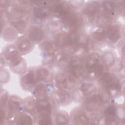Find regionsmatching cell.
<instances>
[{
  "label": "cell",
  "mask_w": 125,
  "mask_h": 125,
  "mask_svg": "<svg viewBox=\"0 0 125 125\" xmlns=\"http://www.w3.org/2000/svg\"><path fill=\"white\" fill-rule=\"evenodd\" d=\"M102 85L109 92H119L121 89V85L116 77L107 72H104L99 77Z\"/></svg>",
  "instance_id": "cell-1"
},
{
  "label": "cell",
  "mask_w": 125,
  "mask_h": 125,
  "mask_svg": "<svg viewBox=\"0 0 125 125\" xmlns=\"http://www.w3.org/2000/svg\"><path fill=\"white\" fill-rule=\"evenodd\" d=\"M61 19L64 25L72 34L75 33L78 29L80 25L79 19L75 14L71 12V10L65 13Z\"/></svg>",
  "instance_id": "cell-2"
},
{
  "label": "cell",
  "mask_w": 125,
  "mask_h": 125,
  "mask_svg": "<svg viewBox=\"0 0 125 125\" xmlns=\"http://www.w3.org/2000/svg\"><path fill=\"white\" fill-rule=\"evenodd\" d=\"M104 101V96L102 93L92 95L85 102V109L89 112H93L99 109L101 104Z\"/></svg>",
  "instance_id": "cell-3"
},
{
  "label": "cell",
  "mask_w": 125,
  "mask_h": 125,
  "mask_svg": "<svg viewBox=\"0 0 125 125\" xmlns=\"http://www.w3.org/2000/svg\"><path fill=\"white\" fill-rule=\"evenodd\" d=\"M55 82L57 87L61 90L70 88L74 83L71 76L62 73H59L56 75Z\"/></svg>",
  "instance_id": "cell-4"
},
{
  "label": "cell",
  "mask_w": 125,
  "mask_h": 125,
  "mask_svg": "<svg viewBox=\"0 0 125 125\" xmlns=\"http://www.w3.org/2000/svg\"><path fill=\"white\" fill-rule=\"evenodd\" d=\"M70 73L75 78L80 77L83 72V64L80 59L75 58L70 60L68 64Z\"/></svg>",
  "instance_id": "cell-5"
},
{
  "label": "cell",
  "mask_w": 125,
  "mask_h": 125,
  "mask_svg": "<svg viewBox=\"0 0 125 125\" xmlns=\"http://www.w3.org/2000/svg\"><path fill=\"white\" fill-rule=\"evenodd\" d=\"M28 35L31 41L38 42L44 38V33L41 27L38 26H32L29 28Z\"/></svg>",
  "instance_id": "cell-6"
},
{
  "label": "cell",
  "mask_w": 125,
  "mask_h": 125,
  "mask_svg": "<svg viewBox=\"0 0 125 125\" xmlns=\"http://www.w3.org/2000/svg\"><path fill=\"white\" fill-rule=\"evenodd\" d=\"M106 37L112 43L117 42L121 37L119 26L117 24H114L109 27L106 31Z\"/></svg>",
  "instance_id": "cell-7"
},
{
  "label": "cell",
  "mask_w": 125,
  "mask_h": 125,
  "mask_svg": "<svg viewBox=\"0 0 125 125\" xmlns=\"http://www.w3.org/2000/svg\"><path fill=\"white\" fill-rule=\"evenodd\" d=\"M36 80L35 72L33 70H29L22 77L21 83L25 88L28 89L35 84Z\"/></svg>",
  "instance_id": "cell-8"
},
{
  "label": "cell",
  "mask_w": 125,
  "mask_h": 125,
  "mask_svg": "<svg viewBox=\"0 0 125 125\" xmlns=\"http://www.w3.org/2000/svg\"><path fill=\"white\" fill-rule=\"evenodd\" d=\"M21 106V100L17 96H12L8 103L6 113L9 117H12Z\"/></svg>",
  "instance_id": "cell-9"
},
{
  "label": "cell",
  "mask_w": 125,
  "mask_h": 125,
  "mask_svg": "<svg viewBox=\"0 0 125 125\" xmlns=\"http://www.w3.org/2000/svg\"><path fill=\"white\" fill-rule=\"evenodd\" d=\"M5 58L9 61L10 64L13 63L21 58L19 55L16 48L13 46H9L3 52Z\"/></svg>",
  "instance_id": "cell-10"
},
{
  "label": "cell",
  "mask_w": 125,
  "mask_h": 125,
  "mask_svg": "<svg viewBox=\"0 0 125 125\" xmlns=\"http://www.w3.org/2000/svg\"><path fill=\"white\" fill-rule=\"evenodd\" d=\"M36 108L40 115H50L51 112V104L46 99L39 100L36 104Z\"/></svg>",
  "instance_id": "cell-11"
},
{
  "label": "cell",
  "mask_w": 125,
  "mask_h": 125,
  "mask_svg": "<svg viewBox=\"0 0 125 125\" xmlns=\"http://www.w3.org/2000/svg\"><path fill=\"white\" fill-rule=\"evenodd\" d=\"M100 63V57L98 54L93 53L87 57L85 62V66L87 70L92 73Z\"/></svg>",
  "instance_id": "cell-12"
},
{
  "label": "cell",
  "mask_w": 125,
  "mask_h": 125,
  "mask_svg": "<svg viewBox=\"0 0 125 125\" xmlns=\"http://www.w3.org/2000/svg\"><path fill=\"white\" fill-rule=\"evenodd\" d=\"M16 44L18 49L23 53H26L30 51L33 47L30 41L25 37L19 38L17 41Z\"/></svg>",
  "instance_id": "cell-13"
},
{
  "label": "cell",
  "mask_w": 125,
  "mask_h": 125,
  "mask_svg": "<svg viewBox=\"0 0 125 125\" xmlns=\"http://www.w3.org/2000/svg\"><path fill=\"white\" fill-rule=\"evenodd\" d=\"M99 10V3L96 1H90L85 6L84 12L87 16L92 17L95 16Z\"/></svg>",
  "instance_id": "cell-14"
},
{
  "label": "cell",
  "mask_w": 125,
  "mask_h": 125,
  "mask_svg": "<svg viewBox=\"0 0 125 125\" xmlns=\"http://www.w3.org/2000/svg\"><path fill=\"white\" fill-rule=\"evenodd\" d=\"M105 121L107 124H112L116 120V109L114 105H110L107 107L104 111Z\"/></svg>",
  "instance_id": "cell-15"
},
{
  "label": "cell",
  "mask_w": 125,
  "mask_h": 125,
  "mask_svg": "<svg viewBox=\"0 0 125 125\" xmlns=\"http://www.w3.org/2000/svg\"><path fill=\"white\" fill-rule=\"evenodd\" d=\"M103 6L105 15L108 17H111L115 11L117 3L113 1L105 0L103 2Z\"/></svg>",
  "instance_id": "cell-16"
},
{
  "label": "cell",
  "mask_w": 125,
  "mask_h": 125,
  "mask_svg": "<svg viewBox=\"0 0 125 125\" xmlns=\"http://www.w3.org/2000/svg\"><path fill=\"white\" fill-rule=\"evenodd\" d=\"M73 121L76 124H85L88 121V119L83 111L78 110L73 114Z\"/></svg>",
  "instance_id": "cell-17"
},
{
  "label": "cell",
  "mask_w": 125,
  "mask_h": 125,
  "mask_svg": "<svg viewBox=\"0 0 125 125\" xmlns=\"http://www.w3.org/2000/svg\"><path fill=\"white\" fill-rule=\"evenodd\" d=\"M33 93L34 96L39 100L46 99L47 96L46 87L43 84H40L35 88Z\"/></svg>",
  "instance_id": "cell-18"
},
{
  "label": "cell",
  "mask_w": 125,
  "mask_h": 125,
  "mask_svg": "<svg viewBox=\"0 0 125 125\" xmlns=\"http://www.w3.org/2000/svg\"><path fill=\"white\" fill-rule=\"evenodd\" d=\"M80 90L82 94L85 96L92 95L95 90V85L88 82L83 83L80 86Z\"/></svg>",
  "instance_id": "cell-19"
},
{
  "label": "cell",
  "mask_w": 125,
  "mask_h": 125,
  "mask_svg": "<svg viewBox=\"0 0 125 125\" xmlns=\"http://www.w3.org/2000/svg\"><path fill=\"white\" fill-rule=\"evenodd\" d=\"M56 92V99L59 103L62 104H67L70 102V96L69 93L64 91V90H61Z\"/></svg>",
  "instance_id": "cell-20"
},
{
  "label": "cell",
  "mask_w": 125,
  "mask_h": 125,
  "mask_svg": "<svg viewBox=\"0 0 125 125\" xmlns=\"http://www.w3.org/2000/svg\"><path fill=\"white\" fill-rule=\"evenodd\" d=\"M48 10L44 7L37 6L34 9V15L38 19L43 20L48 16Z\"/></svg>",
  "instance_id": "cell-21"
},
{
  "label": "cell",
  "mask_w": 125,
  "mask_h": 125,
  "mask_svg": "<svg viewBox=\"0 0 125 125\" xmlns=\"http://www.w3.org/2000/svg\"><path fill=\"white\" fill-rule=\"evenodd\" d=\"M13 26L20 32H23L26 26L25 21L22 18L19 17L14 20L12 22Z\"/></svg>",
  "instance_id": "cell-22"
},
{
  "label": "cell",
  "mask_w": 125,
  "mask_h": 125,
  "mask_svg": "<svg viewBox=\"0 0 125 125\" xmlns=\"http://www.w3.org/2000/svg\"><path fill=\"white\" fill-rule=\"evenodd\" d=\"M16 121L18 124L21 125H31L33 123L32 119L29 115L25 113L18 115L16 118Z\"/></svg>",
  "instance_id": "cell-23"
},
{
  "label": "cell",
  "mask_w": 125,
  "mask_h": 125,
  "mask_svg": "<svg viewBox=\"0 0 125 125\" xmlns=\"http://www.w3.org/2000/svg\"><path fill=\"white\" fill-rule=\"evenodd\" d=\"M37 80L39 81H44L49 76V71L47 69L44 67H40L35 72Z\"/></svg>",
  "instance_id": "cell-24"
},
{
  "label": "cell",
  "mask_w": 125,
  "mask_h": 125,
  "mask_svg": "<svg viewBox=\"0 0 125 125\" xmlns=\"http://www.w3.org/2000/svg\"><path fill=\"white\" fill-rule=\"evenodd\" d=\"M103 60L106 66L110 67L114 64L115 59L113 53L110 52H106L103 56Z\"/></svg>",
  "instance_id": "cell-25"
},
{
  "label": "cell",
  "mask_w": 125,
  "mask_h": 125,
  "mask_svg": "<svg viewBox=\"0 0 125 125\" xmlns=\"http://www.w3.org/2000/svg\"><path fill=\"white\" fill-rule=\"evenodd\" d=\"M36 104L32 97H27L24 102V107L27 111L32 112L36 108Z\"/></svg>",
  "instance_id": "cell-26"
},
{
  "label": "cell",
  "mask_w": 125,
  "mask_h": 125,
  "mask_svg": "<svg viewBox=\"0 0 125 125\" xmlns=\"http://www.w3.org/2000/svg\"><path fill=\"white\" fill-rule=\"evenodd\" d=\"M93 38L97 42L103 41L106 38V31L103 29H99L93 33Z\"/></svg>",
  "instance_id": "cell-27"
},
{
  "label": "cell",
  "mask_w": 125,
  "mask_h": 125,
  "mask_svg": "<svg viewBox=\"0 0 125 125\" xmlns=\"http://www.w3.org/2000/svg\"><path fill=\"white\" fill-rule=\"evenodd\" d=\"M56 121L57 124H68V117L62 112H59L57 113L56 116Z\"/></svg>",
  "instance_id": "cell-28"
},
{
  "label": "cell",
  "mask_w": 125,
  "mask_h": 125,
  "mask_svg": "<svg viewBox=\"0 0 125 125\" xmlns=\"http://www.w3.org/2000/svg\"><path fill=\"white\" fill-rule=\"evenodd\" d=\"M50 115H40L38 123L41 125H49L51 124Z\"/></svg>",
  "instance_id": "cell-29"
},
{
  "label": "cell",
  "mask_w": 125,
  "mask_h": 125,
  "mask_svg": "<svg viewBox=\"0 0 125 125\" xmlns=\"http://www.w3.org/2000/svg\"><path fill=\"white\" fill-rule=\"evenodd\" d=\"M42 49L43 50L47 52V53H52V51L53 49V44L52 42L50 41L45 42L42 45Z\"/></svg>",
  "instance_id": "cell-30"
},
{
  "label": "cell",
  "mask_w": 125,
  "mask_h": 125,
  "mask_svg": "<svg viewBox=\"0 0 125 125\" xmlns=\"http://www.w3.org/2000/svg\"><path fill=\"white\" fill-rule=\"evenodd\" d=\"M9 73L6 70H1L0 71V82L1 83L6 82L9 79Z\"/></svg>",
  "instance_id": "cell-31"
},
{
  "label": "cell",
  "mask_w": 125,
  "mask_h": 125,
  "mask_svg": "<svg viewBox=\"0 0 125 125\" xmlns=\"http://www.w3.org/2000/svg\"><path fill=\"white\" fill-rule=\"evenodd\" d=\"M1 97H0V105H1V107H2L3 106H4L7 100V93L4 91H3V93H2L1 92Z\"/></svg>",
  "instance_id": "cell-32"
},
{
  "label": "cell",
  "mask_w": 125,
  "mask_h": 125,
  "mask_svg": "<svg viewBox=\"0 0 125 125\" xmlns=\"http://www.w3.org/2000/svg\"><path fill=\"white\" fill-rule=\"evenodd\" d=\"M116 116H118L120 119H124L125 117L124 109L122 107H119L116 109Z\"/></svg>",
  "instance_id": "cell-33"
}]
</instances>
